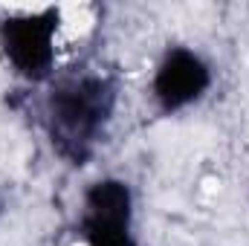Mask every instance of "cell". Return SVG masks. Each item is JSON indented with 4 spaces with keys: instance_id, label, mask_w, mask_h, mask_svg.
Listing matches in <instances>:
<instances>
[{
    "instance_id": "6da1fadb",
    "label": "cell",
    "mask_w": 249,
    "mask_h": 246,
    "mask_svg": "<svg viewBox=\"0 0 249 246\" xmlns=\"http://www.w3.org/2000/svg\"><path fill=\"white\" fill-rule=\"evenodd\" d=\"M119 107V81L107 72H75L58 78L44 99V133L53 154L72 165H87L107 136Z\"/></svg>"
},
{
    "instance_id": "7a4b0ae2",
    "label": "cell",
    "mask_w": 249,
    "mask_h": 246,
    "mask_svg": "<svg viewBox=\"0 0 249 246\" xmlns=\"http://www.w3.org/2000/svg\"><path fill=\"white\" fill-rule=\"evenodd\" d=\"M61 9H20L0 20V55L6 67L29 84L50 81L58 58Z\"/></svg>"
},
{
    "instance_id": "3957f363",
    "label": "cell",
    "mask_w": 249,
    "mask_h": 246,
    "mask_svg": "<svg viewBox=\"0 0 249 246\" xmlns=\"http://www.w3.org/2000/svg\"><path fill=\"white\" fill-rule=\"evenodd\" d=\"M136 197L127 180L102 177L81 194L75 235L84 246H122L133 238Z\"/></svg>"
},
{
    "instance_id": "277c9868",
    "label": "cell",
    "mask_w": 249,
    "mask_h": 246,
    "mask_svg": "<svg viewBox=\"0 0 249 246\" xmlns=\"http://www.w3.org/2000/svg\"><path fill=\"white\" fill-rule=\"evenodd\" d=\"M214 84V70L197 50L191 47H168L151 75V99L162 116H177L197 102Z\"/></svg>"
},
{
    "instance_id": "5b68a950",
    "label": "cell",
    "mask_w": 249,
    "mask_h": 246,
    "mask_svg": "<svg viewBox=\"0 0 249 246\" xmlns=\"http://www.w3.org/2000/svg\"><path fill=\"white\" fill-rule=\"evenodd\" d=\"M122 246H142V244H139L136 238H130V241H127V244H122Z\"/></svg>"
},
{
    "instance_id": "8992f818",
    "label": "cell",
    "mask_w": 249,
    "mask_h": 246,
    "mask_svg": "<svg viewBox=\"0 0 249 246\" xmlns=\"http://www.w3.org/2000/svg\"><path fill=\"white\" fill-rule=\"evenodd\" d=\"M3 209H6V206H3V197H0V214H3Z\"/></svg>"
}]
</instances>
